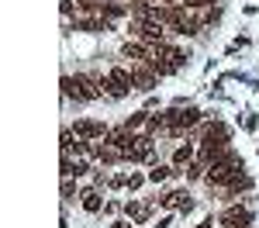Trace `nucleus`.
<instances>
[{
	"label": "nucleus",
	"mask_w": 259,
	"mask_h": 228,
	"mask_svg": "<svg viewBox=\"0 0 259 228\" xmlns=\"http://www.w3.org/2000/svg\"><path fill=\"white\" fill-rule=\"evenodd\" d=\"M62 97H69V101H76V104H94L104 97V90H100L97 76L76 73V76H62Z\"/></svg>",
	"instance_id": "1"
},
{
	"label": "nucleus",
	"mask_w": 259,
	"mask_h": 228,
	"mask_svg": "<svg viewBox=\"0 0 259 228\" xmlns=\"http://www.w3.org/2000/svg\"><path fill=\"white\" fill-rule=\"evenodd\" d=\"M228 145H232V128H228L225 121H207L204 128H200V149H197V156L204 159V163H211L221 149H228Z\"/></svg>",
	"instance_id": "2"
},
{
	"label": "nucleus",
	"mask_w": 259,
	"mask_h": 228,
	"mask_svg": "<svg viewBox=\"0 0 259 228\" xmlns=\"http://www.w3.org/2000/svg\"><path fill=\"white\" fill-rule=\"evenodd\" d=\"M100 80V90L107 94V97H114V101H124L132 90H135V83H132V69L128 66H111Z\"/></svg>",
	"instance_id": "3"
},
{
	"label": "nucleus",
	"mask_w": 259,
	"mask_h": 228,
	"mask_svg": "<svg viewBox=\"0 0 259 228\" xmlns=\"http://www.w3.org/2000/svg\"><path fill=\"white\" fill-rule=\"evenodd\" d=\"M107 131H111V128H107L104 121H97V118H80V121L73 124V135L83 139V142H104Z\"/></svg>",
	"instance_id": "4"
},
{
	"label": "nucleus",
	"mask_w": 259,
	"mask_h": 228,
	"mask_svg": "<svg viewBox=\"0 0 259 228\" xmlns=\"http://www.w3.org/2000/svg\"><path fill=\"white\" fill-rule=\"evenodd\" d=\"M252 211L249 207H242V204H232V207H225L218 214V228H249L252 225Z\"/></svg>",
	"instance_id": "5"
},
{
	"label": "nucleus",
	"mask_w": 259,
	"mask_h": 228,
	"mask_svg": "<svg viewBox=\"0 0 259 228\" xmlns=\"http://www.w3.org/2000/svg\"><path fill=\"white\" fill-rule=\"evenodd\" d=\"M159 73L152 69V66H145V62H139V66H132V83H135V90H142V94H152L156 86H159Z\"/></svg>",
	"instance_id": "6"
},
{
	"label": "nucleus",
	"mask_w": 259,
	"mask_h": 228,
	"mask_svg": "<svg viewBox=\"0 0 259 228\" xmlns=\"http://www.w3.org/2000/svg\"><path fill=\"white\" fill-rule=\"evenodd\" d=\"M73 28H76V31H87V35H100V31L107 35V31H114V24L107 18H100V14H80Z\"/></svg>",
	"instance_id": "7"
},
{
	"label": "nucleus",
	"mask_w": 259,
	"mask_h": 228,
	"mask_svg": "<svg viewBox=\"0 0 259 228\" xmlns=\"http://www.w3.org/2000/svg\"><path fill=\"white\" fill-rule=\"evenodd\" d=\"M121 59H132V66L149 62L152 59V45H145V41H139V38H128L121 45Z\"/></svg>",
	"instance_id": "8"
},
{
	"label": "nucleus",
	"mask_w": 259,
	"mask_h": 228,
	"mask_svg": "<svg viewBox=\"0 0 259 228\" xmlns=\"http://www.w3.org/2000/svg\"><path fill=\"white\" fill-rule=\"evenodd\" d=\"M159 207H180V211L187 214V211H194V197H190L183 187H180V190H162L159 194Z\"/></svg>",
	"instance_id": "9"
},
{
	"label": "nucleus",
	"mask_w": 259,
	"mask_h": 228,
	"mask_svg": "<svg viewBox=\"0 0 259 228\" xmlns=\"http://www.w3.org/2000/svg\"><path fill=\"white\" fill-rule=\"evenodd\" d=\"M194 159H197V149H194V142H187V145H177V149H173V156H169V166L183 173V166H190Z\"/></svg>",
	"instance_id": "10"
},
{
	"label": "nucleus",
	"mask_w": 259,
	"mask_h": 228,
	"mask_svg": "<svg viewBox=\"0 0 259 228\" xmlns=\"http://www.w3.org/2000/svg\"><path fill=\"white\" fill-rule=\"evenodd\" d=\"M80 204H83L87 214H100V211H104V197H100L97 187H87V190L80 194Z\"/></svg>",
	"instance_id": "11"
},
{
	"label": "nucleus",
	"mask_w": 259,
	"mask_h": 228,
	"mask_svg": "<svg viewBox=\"0 0 259 228\" xmlns=\"http://www.w3.org/2000/svg\"><path fill=\"white\" fill-rule=\"evenodd\" d=\"M173 173H177L173 166H159V163H156L152 169H149V184H166V180H169Z\"/></svg>",
	"instance_id": "12"
},
{
	"label": "nucleus",
	"mask_w": 259,
	"mask_h": 228,
	"mask_svg": "<svg viewBox=\"0 0 259 228\" xmlns=\"http://www.w3.org/2000/svg\"><path fill=\"white\" fill-rule=\"evenodd\" d=\"M145 121H149V111H135V114H128L121 124H124L128 131H139V128H145Z\"/></svg>",
	"instance_id": "13"
},
{
	"label": "nucleus",
	"mask_w": 259,
	"mask_h": 228,
	"mask_svg": "<svg viewBox=\"0 0 259 228\" xmlns=\"http://www.w3.org/2000/svg\"><path fill=\"white\" fill-rule=\"evenodd\" d=\"M159 131H166V114H149V121H145V135H159Z\"/></svg>",
	"instance_id": "14"
},
{
	"label": "nucleus",
	"mask_w": 259,
	"mask_h": 228,
	"mask_svg": "<svg viewBox=\"0 0 259 228\" xmlns=\"http://www.w3.org/2000/svg\"><path fill=\"white\" fill-rule=\"evenodd\" d=\"M183 173H187V180H204V176H207V163H204V159H194V163L187 166V169H183Z\"/></svg>",
	"instance_id": "15"
},
{
	"label": "nucleus",
	"mask_w": 259,
	"mask_h": 228,
	"mask_svg": "<svg viewBox=\"0 0 259 228\" xmlns=\"http://www.w3.org/2000/svg\"><path fill=\"white\" fill-rule=\"evenodd\" d=\"M218 0H180V7H187V11H204V7H214Z\"/></svg>",
	"instance_id": "16"
},
{
	"label": "nucleus",
	"mask_w": 259,
	"mask_h": 228,
	"mask_svg": "<svg viewBox=\"0 0 259 228\" xmlns=\"http://www.w3.org/2000/svg\"><path fill=\"white\" fill-rule=\"evenodd\" d=\"M142 184H149V173H128V190L135 194Z\"/></svg>",
	"instance_id": "17"
},
{
	"label": "nucleus",
	"mask_w": 259,
	"mask_h": 228,
	"mask_svg": "<svg viewBox=\"0 0 259 228\" xmlns=\"http://www.w3.org/2000/svg\"><path fill=\"white\" fill-rule=\"evenodd\" d=\"M142 211H145V207H142L139 201H128V204H124V214H128V218H135V221L142 218Z\"/></svg>",
	"instance_id": "18"
},
{
	"label": "nucleus",
	"mask_w": 259,
	"mask_h": 228,
	"mask_svg": "<svg viewBox=\"0 0 259 228\" xmlns=\"http://www.w3.org/2000/svg\"><path fill=\"white\" fill-rule=\"evenodd\" d=\"M107 184L114 187V190H128V173H114V176H111Z\"/></svg>",
	"instance_id": "19"
},
{
	"label": "nucleus",
	"mask_w": 259,
	"mask_h": 228,
	"mask_svg": "<svg viewBox=\"0 0 259 228\" xmlns=\"http://www.w3.org/2000/svg\"><path fill=\"white\" fill-rule=\"evenodd\" d=\"M90 173V163L87 159H73V176H87Z\"/></svg>",
	"instance_id": "20"
},
{
	"label": "nucleus",
	"mask_w": 259,
	"mask_h": 228,
	"mask_svg": "<svg viewBox=\"0 0 259 228\" xmlns=\"http://www.w3.org/2000/svg\"><path fill=\"white\" fill-rule=\"evenodd\" d=\"M76 197V187H73V176L69 180H62V201H73Z\"/></svg>",
	"instance_id": "21"
},
{
	"label": "nucleus",
	"mask_w": 259,
	"mask_h": 228,
	"mask_svg": "<svg viewBox=\"0 0 259 228\" xmlns=\"http://www.w3.org/2000/svg\"><path fill=\"white\" fill-rule=\"evenodd\" d=\"M59 7H62V18H69V14H73V0H59Z\"/></svg>",
	"instance_id": "22"
},
{
	"label": "nucleus",
	"mask_w": 259,
	"mask_h": 228,
	"mask_svg": "<svg viewBox=\"0 0 259 228\" xmlns=\"http://www.w3.org/2000/svg\"><path fill=\"white\" fill-rule=\"evenodd\" d=\"M214 225H218L214 218H204V221H197V228H214Z\"/></svg>",
	"instance_id": "23"
},
{
	"label": "nucleus",
	"mask_w": 259,
	"mask_h": 228,
	"mask_svg": "<svg viewBox=\"0 0 259 228\" xmlns=\"http://www.w3.org/2000/svg\"><path fill=\"white\" fill-rule=\"evenodd\" d=\"M169 225H173V218L166 214V218H159V225H156V228H169Z\"/></svg>",
	"instance_id": "24"
},
{
	"label": "nucleus",
	"mask_w": 259,
	"mask_h": 228,
	"mask_svg": "<svg viewBox=\"0 0 259 228\" xmlns=\"http://www.w3.org/2000/svg\"><path fill=\"white\" fill-rule=\"evenodd\" d=\"M249 228H256V225H249Z\"/></svg>",
	"instance_id": "25"
}]
</instances>
